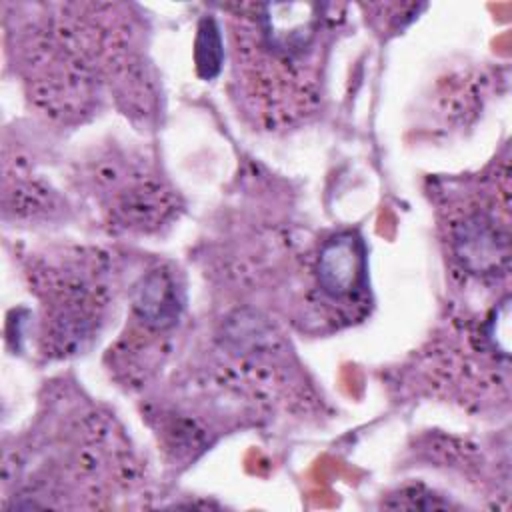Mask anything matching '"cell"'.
Segmentation results:
<instances>
[{"mask_svg": "<svg viewBox=\"0 0 512 512\" xmlns=\"http://www.w3.org/2000/svg\"><path fill=\"white\" fill-rule=\"evenodd\" d=\"M96 288L86 276L54 278V288L48 292V336L60 354L82 348L84 340L90 338L102 308Z\"/></svg>", "mask_w": 512, "mask_h": 512, "instance_id": "obj_1", "label": "cell"}, {"mask_svg": "<svg viewBox=\"0 0 512 512\" xmlns=\"http://www.w3.org/2000/svg\"><path fill=\"white\" fill-rule=\"evenodd\" d=\"M450 246L470 274H496L508 264V234L482 210L466 212L450 224Z\"/></svg>", "mask_w": 512, "mask_h": 512, "instance_id": "obj_2", "label": "cell"}, {"mask_svg": "<svg viewBox=\"0 0 512 512\" xmlns=\"http://www.w3.org/2000/svg\"><path fill=\"white\" fill-rule=\"evenodd\" d=\"M316 278L328 298H352L364 282V248L360 240L350 232L326 240L318 254Z\"/></svg>", "mask_w": 512, "mask_h": 512, "instance_id": "obj_3", "label": "cell"}, {"mask_svg": "<svg viewBox=\"0 0 512 512\" xmlns=\"http://www.w3.org/2000/svg\"><path fill=\"white\" fill-rule=\"evenodd\" d=\"M134 314L146 326L164 330L170 328L182 308V294L172 272L156 268L140 278L132 298Z\"/></svg>", "mask_w": 512, "mask_h": 512, "instance_id": "obj_4", "label": "cell"}, {"mask_svg": "<svg viewBox=\"0 0 512 512\" xmlns=\"http://www.w3.org/2000/svg\"><path fill=\"white\" fill-rule=\"evenodd\" d=\"M114 216L124 226L148 228L164 220L172 210V198L156 182H132L128 188H122L114 200Z\"/></svg>", "mask_w": 512, "mask_h": 512, "instance_id": "obj_5", "label": "cell"}]
</instances>
